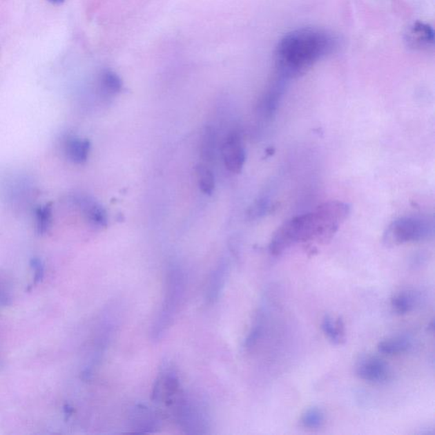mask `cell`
Segmentation results:
<instances>
[{
	"label": "cell",
	"mask_w": 435,
	"mask_h": 435,
	"mask_svg": "<svg viewBox=\"0 0 435 435\" xmlns=\"http://www.w3.org/2000/svg\"><path fill=\"white\" fill-rule=\"evenodd\" d=\"M347 204L331 201L318 206L314 211L286 221L271 239L269 250L272 255H281L300 242L326 244L337 233L349 215Z\"/></svg>",
	"instance_id": "obj_1"
},
{
	"label": "cell",
	"mask_w": 435,
	"mask_h": 435,
	"mask_svg": "<svg viewBox=\"0 0 435 435\" xmlns=\"http://www.w3.org/2000/svg\"><path fill=\"white\" fill-rule=\"evenodd\" d=\"M338 39L333 32L315 27L298 28L283 36L276 48V68L281 79L302 75L335 52Z\"/></svg>",
	"instance_id": "obj_2"
},
{
	"label": "cell",
	"mask_w": 435,
	"mask_h": 435,
	"mask_svg": "<svg viewBox=\"0 0 435 435\" xmlns=\"http://www.w3.org/2000/svg\"><path fill=\"white\" fill-rule=\"evenodd\" d=\"M434 233V221L425 216L400 218L387 228L383 234V243L389 248L409 242L425 241Z\"/></svg>",
	"instance_id": "obj_3"
},
{
	"label": "cell",
	"mask_w": 435,
	"mask_h": 435,
	"mask_svg": "<svg viewBox=\"0 0 435 435\" xmlns=\"http://www.w3.org/2000/svg\"><path fill=\"white\" fill-rule=\"evenodd\" d=\"M355 371L357 377L375 385L387 383L392 377V371L386 361L376 356H364L357 360Z\"/></svg>",
	"instance_id": "obj_4"
},
{
	"label": "cell",
	"mask_w": 435,
	"mask_h": 435,
	"mask_svg": "<svg viewBox=\"0 0 435 435\" xmlns=\"http://www.w3.org/2000/svg\"><path fill=\"white\" fill-rule=\"evenodd\" d=\"M222 157L224 166L229 171L238 174L245 164L246 152L241 136L237 132L227 136L222 146Z\"/></svg>",
	"instance_id": "obj_5"
},
{
	"label": "cell",
	"mask_w": 435,
	"mask_h": 435,
	"mask_svg": "<svg viewBox=\"0 0 435 435\" xmlns=\"http://www.w3.org/2000/svg\"><path fill=\"white\" fill-rule=\"evenodd\" d=\"M405 43L411 49L429 50L434 47V31L430 25L423 22H416L405 32Z\"/></svg>",
	"instance_id": "obj_6"
},
{
	"label": "cell",
	"mask_w": 435,
	"mask_h": 435,
	"mask_svg": "<svg viewBox=\"0 0 435 435\" xmlns=\"http://www.w3.org/2000/svg\"><path fill=\"white\" fill-rule=\"evenodd\" d=\"M76 202L84 218L92 226L103 228L108 223V216L102 206L94 199L86 196L76 198Z\"/></svg>",
	"instance_id": "obj_7"
},
{
	"label": "cell",
	"mask_w": 435,
	"mask_h": 435,
	"mask_svg": "<svg viewBox=\"0 0 435 435\" xmlns=\"http://www.w3.org/2000/svg\"><path fill=\"white\" fill-rule=\"evenodd\" d=\"M320 327L324 335L331 344L340 345L345 342V323L340 317L326 315L323 317Z\"/></svg>",
	"instance_id": "obj_8"
},
{
	"label": "cell",
	"mask_w": 435,
	"mask_h": 435,
	"mask_svg": "<svg viewBox=\"0 0 435 435\" xmlns=\"http://www.w3.org/2000/svg\"><path fill=\"white\" fill-rule=\"evenodd\" d=\"M65 152L68 160L76 164H83L90 152V143L88 139L70 138L65 144Z\"/></svg>",
	"instance_id": "obj_9"
},
{
	"label": "cell",
	"mask_w": 435,
	"mask_h": 435,
	"mask_svg": "<svg viewBox=\"0 0 435 435\" xmlns=\"http://www.w3.org/2000/svg\"><path fill=\"white\" fill-rule=\"evenodd\" d=\"M418 303V296L414 291L403 290L393 295L392 307L399 315H407L414 311Z\"/></svg>",
	"instance_id": "obj_10"
},
{
	"label": "cell",
	"mask_w": 435,
	"mask_h": 435,
	"mask_svg": "<svg viewBox=\"0 0 435 435\" xmlns=\"http://www.w3.org/2000/svg\"><path fill=\"white\" fill-rule=\"evenodd\" d=\"M412 348L411 339L403 336H397L383 339L378 342L379 353L385 356H396L407 353Z\"/></svg>",
	"instance_id": "obj_11"
},
{
	"label": "cell",
	"mask_w": 435,
	"mask_h": 435,
	"mask_svg": "<svg viewBox=\"0 0 435 435\" xmlns=\"http://www.w3.org/2000/svg\"><path fill=\"white\" fill-rule=\"evenodd\" d=\"M217 135L211 126H207L202 132L200 153L202 160L205 162H213L216 157L217 153Z\"/></svg>",
	"instance_id": "obj_12"
},
{
	"label": "cell",
	"mask_w": 435,
	"mask_h": 435,
	"mask_svg": "<svg viewBox=\"0 0 435 435\" xmlns=\"http://www.w3.org/2000/svg\"><path fill=\"white\" fill-rule=\"evenodd\" d=\"M99 86L103 93L112 95L119 93L123 88V81L119 75L112 70H105L99 76Z\"/></svg>",
	"instance_id": "obj_13"
},
{
	"label": "cell",
	"mask_w": 435,
	"mask_h": 435,
	"mask_svg": "<svg viewBox=\"0 0 435 435\" xmlns=\"http://www.w3.org/2000/svg\"><path fill=\"white\" fill-rule=\"evenodd\" d=\"M300 422L302 426L308 429H320L325 423V414L322 409L312 407L304 412L302 414Z\"/></svg>",
	"instance_id": "obj_14"
},
{
	"label": "cell",
	"mask_w": 435,
	"mask_h": 435,
	"mask_svg": "<svg viewBox=\"0 0 435 435\" xmlns=\"http://www.w3.org/2000/svg\"><path fill=\"white\" fill-rule=\"evenodd\" d=\"M197 176L199 187L202 193L211 195L215 187V175L207 166L201 164L197 168Z\"/></svg>",
	"instance_id": "obj_15"
},
{
	"label": "cell",
	"mask_w": 435,
	"mask_h": 435,
	"mask_svg": "<svg viewBox=\"0 0 435 435\" xmlns=\"http://www.w3.org/2000/svg\"><path fill=\"white\" fill-rule=\"evenodd\" d=\"M52 222V205L46 204L36 210V226L39 235L46 234Z\"/></svg>",
	"instance_id": "obj_16"
},
{
	"label": "cell",
	"mask_w": 435,
	"mask_h": 435,
	"mask_svg": "<svg viewBox=\"0 0 435 435\" xmlns=\"http://www.w3.org/2000/svg\"><path fill=\"white\" fill-rule=\"evenodd\" d=\"M224 272L226 269L224 267H220L213 274L211 283H210V293H209L210 300H213L219 293L220 286L222 285V281L224 278Z\"/></svg>",
	"instance_id": "obj_17"
},
{
	"label": "cell",
	"mask_w": 435,
	"mask_h": 435,
	"mask_svg": "<svg viewBox=\"0 0 435 435\" xmlns=\"http://www.w3.org/2000/svg\"><path fill=\"white\" fill-rule=\"evenodd\" d=\"M32 267L35 271V282H39L40 280H42L44 276V265L42 261L39 259H33L32 260Z\"/></svg>",
	"instance_id": "obj_18"
},
{
	"label": "cell",
	"mask_w": 435,
	"mask_h": 435,
	"mask_svg": "<svg viewBox=\"0 0 435 435\" xmlns=\"http://www.w3.org/2000/svg\"><path fill=\"white\" fill-rule=\"evenodd\" d=\"M48 1L55 3V5H61L65 2V0H48Z\"/></svg>",
	"instance_id": "obj_19"
}]
</instances>
